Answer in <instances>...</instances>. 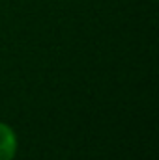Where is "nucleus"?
<instances>
[{"label":"nucleus","mask_w":159,"mask_h":160,"mask_svg":"<svg viewBox=\"0 0 159 160\" xmlns=\"http://www.w3.org/2000/svg\"><path fill=\"white\" fill-rule=\"evenodd\" d=\"M19 151V138L15 128L6 123L0 121V160H15Z\"/></svg>","instance_id":"nucleus-1"}]
</instances>
